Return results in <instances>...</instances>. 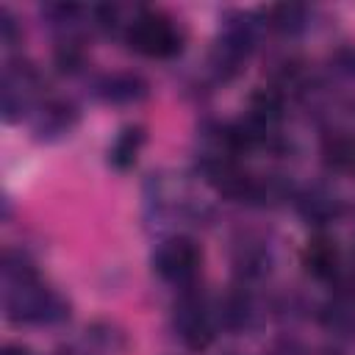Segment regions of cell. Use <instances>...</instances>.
<instances>
[{"instance_id": "obj_3", "label": "cell", "mask_w": 355, "mask_h": 355, "mask_svg": "<svg viewBox=\"0 0 355 355\" xmlns=\"http://www.w3.org/2000/svg\"><path fill=\"white\" fill-rule=\"evenodd\" d=\"M175 327H178L183 344L191 347V349H205L211 344V327H208L202 311L197 305H191V302L180 305V311L175 316Z\"/></svg>"}, {"instance_id": "obj_7", "label": "cell", "mask_w": 355, "mask_h": 355, "mask_svg": "<svg viewBox=\"0 0 355 355\" xmlns=\"http://www.w3.org/2000/svg\"><path fill=\"white\" fill-rule=\"evenodd\" d=\"M144 92H147L144 83L133 75H116V78L105 80V89H103V94L111 103H133V100H141Z\"/></svg>"}, {"instance_id": "obj_6", "label": "cell", "mask_w": 355, "mask_h": 355, "mask_svg": "<svg viewBox=\"0 0 355 355\" xmlns=\"http://www.w3.org/2000/svg\"><path fill=\"white\" fill-rule=\"evenodd\" d=\"M280 114H283V103L275 92L261 89L252 94V100H250V119L252 122H258L261 128H269L272 122L280 119Z\"/></svg>"}, {"instance_id": "obj_5", "label": "cell", "mask_w": 355, "mask_h": 355, "mask_svg": "<svg viewBox=\"0 0 355 355\" xmlns=\"http://www.w3.org/2000/svg\"><path fill=\"white\" fill-rule=\"evenodd\" d=\"M144 144V130L141 128H125L116 141L111 144V153H108V161L116 166V169H128L136 164V155Z\"/></svg>"}, {"instance_id": "obj_9", "label": "cell", "mask_w": 355, "mask_h": 355, "mask_svg": "<svg viewBox=\"0 0 355 355\" xmlns=\"http://www.w3.org/2000/svg\"><path fill=\"white\" fill-rule=\"evenodd\" d=\"M327 164L336 169L352 166L355 164V144L349 139H336L333 144H327Z\"/></svg>"}, {"instance_id": "obj_2", "label": "cell", "mask_w": 355, "mask_h": 355, "mask_svg": "<svg viewBox=\"0 0 355 355\" xmlns=\"http://www.w3.org/2000/svg\"><path fill=\"white\" fill-rule=\"evenodd\" d=\"M155 269L172 283H189L200 269V250L191 239H169L155 252Z\"/></svg>"}, {"instance_id": "obj_8", "label": "cell", "mask_w": 355, "mask_h": 355, "mask_svg": "<svg viewBox=\"0 0 355 355\" xmlns=\"http://www.w3.org/2000/svg\"><path fill=\"white\" fill-rule=\"evenodd\" d=\"M302 22H305L302 6L283 3V6H272V8H269V25L277 28V31H297Z\"/></svg>"}, {"instance_id": "obj_4", "label": "cell", "mask_w": 355, "mask_h": 355, "mask_svg": "<svg viewBox=\"0 0 355 355\" xmlns=\"http://www.w3.org/2000/svg\"><path fill=\"white\" fill-rule=\"evenodd\" d=\"M305 269L313 275V277H330L336 272V263H338V252H336V244L324 236L313 239L308 247H305Z\"/></svg>"}, {"instance_id": "obj_1", "label": "cell", "mask_w": 355, "mask_h": 355, "mask_svg": "<svg viewBox=\"0 0 355 355\" xmlns=\"http://www.w3.org/2000/svg\"><path fill=\"white\" fill-rule=\"evenodd\" d=\"M128 42L136 53L150 55V58H169L180 50L178 28L155 11H144L133 19V25L128 31Z\"/></svg>"}, {"instance_id": "obj_10", "label": "cell", "mask_w": 355, "mask_h": 355, "mask_svg": "<svg viewBox=\"0 0 355 355\" xmlns=\"http://www.w3.org/2000/svg\"><path fill=\"white\" fill-rule=\"evenodd\" d=\"M3 355H31L25 347H19V344H8L6 349H3Z\"/></svg>"}]
</instances>
